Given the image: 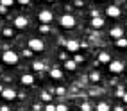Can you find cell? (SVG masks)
Returning <instances> with one entry per match:
<instances>
[{
  "label": "cell",
  "instance_id": "cell-1",
  "mask_svg": "<svg viewBox=\"0 0 127 111\" xmlns=\"http://www.w3.org/2000/svg\"><path fill=\"white\" fill-rule=\"evenodd\" d=\"M2 61L5 65H16L20 61V57H18V54H16L14 50H5V52H2Z\"/></svg>",
  "mask_w": 127,
  "mask_h": 111
},
{
  "label": "cell",
  "instance_id": "cell-2",
  "mask_svg": "<svg viewBox=\"0 0 127 111\" xmlns=\"http://www.w3.org/2000/svg\"><path fill=\"white\" fill-rule=\"evenodd\" d=\"M29 48L32 50V52H43L45 50V43H43V39H39V38H31L29 39Z\"/></svg>",
  "mask_w": 127,
  "mask_h": 111
},
{
  "label": "cell",
  "instance_id": "cell-3",
  "mask_svg": "<svg viewBox=\"0 0 127 111\" xmlns=\"http://www.w3.org/2000/svg\"><path fill=\"white\" fill-rule=\"evenodd\" d=\"M59 23H61L63 29H73V27H75V16H72V14H63L61 18H59Z\"/></svg>",
  "mask_w": 127,
  "mask_h": 111
},
{
  "label": "cell",
  "instance_id": "cell-4",
  "mask_svg": "<svg viewBox=\"0 0 127 111\" xmlns=\"http://www.w3.org/2000/svg\"><path fill=\"white\" fill-rule=\"evenodd\" d=\"M38 18H39L41 23H50V22L54 20V13L50 11V9H41L39 14H38Z\"/></svg>",
  "mask_w": 127,
  "mask_h": 111
},
{
  "label": "cell",
  "instance_id": "cell-5",
  "mask_svg": "<svg viewBox=\"0 0 127 111\" xmlns=\"http://www.w3.org/2000/svg\"><path fill=\"white\" fill-rule=\"evenodd\" d=\"M107 68H109V72H111V74H122L124 68H125V65L122 61H111Z\"/></svg>",
  "mask_w": 127,
  "mask_h": 111
},
{
  "label": "cell",
  "instance_id": "cell-6",
  "mask_svg": "<svg viewBox=\"0 0 127 111\" xmlns=\"http://www.w3.org/2000/svg\"><path fill=\"white\" fill-rule=\"evenodd\" d=\"M106 14L109 18H118V16H122V9L118 5H107L106 7Z\"/></svg>",
  "mask_w": 127,
  "mask_h": 111
},
{
  "label": "cell",
  "instance_id": "cell-7",
  "mask_svg": "<svg viewBox=\"0 0 127 111\" xmlns=\"http://www.w3.org/2000/svg\"><path fill=\"white\" fill-rule=\"evenodd\" d=\"M0 97H2L4 100H7V102H11V100H14V99H16V91H14V90H11V88H4V90H2V93H0Z\"/></svg>",
  "mask_w": 127,
  "mask_h": 111
},
{
  "label": "cell",
  "instance_id": "cell-8",
  "mask_svg": "<svg viewBox=\"0 0 127 111\" xmlns=\"http://www.w3.org/2000/svg\"><path fill=\"white\" fill-rule=\"evenodd\" d=\"M48 75H50V79L59 81V79H63V70L59 66H54V68H50V70H48Z\"/></svg>",
  "mask_w": 127,
  "mask_h": 111
},
{
  "label": "cell",
  "instance_id": "cell-9",
  "mask_svg": "<svg viewBox=\"0 0 127 111\" xmlns=\"http://www.w3.org/2000/svg\"><path fill=\"white\" fill-rule=\"evenodd\" d=\"M29 25V20L25 18V16H16L14 18V27L16 29H25Z\"/></svg>",
  "mask_w": 127,
  "mask_h": 111
},
{
  "label": "cell",
  "instance_id": "cell-10",
  "mask_svg": "<svg viewBox=\"0 0 127 111\" xmlns=\"http://www.w3.org/2000/svg\"><path fill=\"white\" fill-rule=\"evenodd\" d=\"M64 47H66V50H68V52H77L81 45H79L77 39H68V41L64 43Z\"/></svg>",
  "mask_w": 127,
  "mask_h": 111
},
{
  "label": "cell",
  "instance_id": "cell-11",
  "mask_svg": "<svg viewBox=\"0 0 127 111\" xmlns=\"http://www.w3.org/2000/svg\"><path fill=\"white\" fill-rule=\"evenodd\" d=\"M34 75L32 74H23L22 77H20V82L23 84V86H31V84H34Z\"/></svg>",
  "mask_w": 127,
  "mask_h": 111
},
{
  "label": "cell",
  "instance_id": "cell-12",
  "mask_svg": "<svg viewBox=\"0 0 127 111\" xmlns=\"http://www.w3.org/2000/svg\"><path fill=\"white\" fill-rule=\"evenodd\" d=\"M109 36H111L115 41L120 39V38H124V29L122 27H113L111 31H109Z\"/></svg>",
  "mask_w": 127,
  "mask_h": 111
},
{
  "label": "cell",
  "instance_id": "cell-13",
  "mask_svg": "<svg viewBox=\"0 0 127 111\" xmlns=\"http://www.w3.org/2000/svg\"><path fill=\"white\" fill-rule=\"evenodd\" d=\"M98 61L109 65V63H111V54H109V52H104V50H102V52H98Z\"/></svg>",
  "mask_w": 127,
  "mask_h": 111
},
{
  "label": "cell",
  "instance_id": "cell-14",
  "mask_svg": "<svg viewBox=\"0 0 127 111\" xmlns=\"http://www.w3.org/2000/svg\"><path fill=\"white\" fill-rule=\"evenodd\" d=\"M91 27H93V29H102V27H104V20L100 18V16L91 18Z\"/></svg>",
  "mask_w": 127,
  "mask_h": 111
},
{
  "label": "cell",
  "instance_id": "cell-15",
  "mask_svg": "<svg viewBox=\"0 0 127 111\" xmlns=\"http://www.w3.org/2000/svg\"><path fill=\"white\" fill-rule=\"evenodd\" d=\"M32 70L34 72H43L45 70V63L43 61H34L32 63Z\"/></svg>",
  "mask_w": 127,
  "mask_h": 111
},
{
  "label": "cell",
  "instance_id": "cell-16",
  "mask_svg": "<svg viewBox=\"0 0 127 111\" xmlns=\"http://www.w3.org/2000/svg\"><path fill=\"white\" fill-rule=\"evenodd\" d=\"M64 68H66L68 72H73L75 68H77V65H75L73 59H66V61H64Z\"/></svg>",
  "mask_w": 127,
  "mask_h": 111
},
{
  "label": "cell",
  "instance_id": "cell-17",
  "mask_svg": "<svg viewBox=\"0 0 127 111\" xmlns=\"http://www.w3.org/2000/svg\"><path fill=\"white\" fill-rule=\"evenodd\" d=\"M97 111H111V108H109L107 102H98V104H97Z\"/></svg>",
  "mask_w": 127,
  "mask_h": 111
},
{
  "label": "cell",
  "instance_id": "cell-18",
  "mask_svg": "<svg viewBox=\"0 0 127 111\" xmlns=\"http://www.w3.org/2000/svg\"><path fill=\"white\" fill-rule=\"evenodd\" d=\"M90 81H91V82H98V81H100V74H98V72H91V74H90Z\"/></svg>",
  "mask_w": 127,
  "mask_h": 111
},
{
  "label": "cell",
  "instance_id": "cell-19",
  "mask_svg": "<svg viewBox=\"0 0 127 111\" xmlns=\"http://www.w3.org/2000/svg\"><path fill=\"white\" fill-rule=\"evenodd\" d=\"M116 47H118V48H125V47H127V38L116 39Z\"/></svg>",
  "mask_w": 127,
  "mask_h": 111
},
{
  "label": "cell",
  "instance_id": "cell-20",
  "mask_svg": "<svg viewBox=\"0 0 127 111\" xmlns=\"http://www.w3.org/2000/svg\"><path fill=\"white\" fill-rule=\"evenodd\" d=\"M41 100H43V102H47V104H48V102L52 100V95H50L48 91H43V93H41Z\"/></svg>",
  "mask_w": 127,
  "mask_h": 111
},
{
  "label": "cell",
  "instance_id": "cell-21",
  "mask_svg": "<svg viewBox=\"0 0 127 111\" xmlns=\"http://www.w3.org/2000/svg\"><path fill=\"white\" fill-rule=\"evenodd\" d=\"M2 34H4V38H13V29L11 27H4Z\"/></svg>",
  "mask_w": 127,
  "mask_h": 111
},
{
  "label": "cell",
  "instance_id": "cell-22",
  "mask_svg": "<svg viewBox=\"0 0 127 111\" xmlns=\"http://www.w3.org/2000/svg\"><path fill=\"white\" fill-rule=\"evenodd\" d=\"M14 4V0H0V5H4V7H11Z\"/></svg>",
  "mask_w": 127,
  "mask_h": 111
},
{
  "label": "cell",
  "instance_id": "cell-23",
  "mask_svg": "<svg viewBox=\"0 0 127 111\" xmlns=\"http://www.w3.org/2000/svg\"><path fill=\"white\" fill-rule=\"evenodd\" d=\"M79 109H81V111H91V106L88 104V102H82V104L79 106Z\"/></svg>",
  "mask_w": 127,
  "mask_h": 111
},
{
  "label": "cell",
  "instance_id": "cell-24",
  "mask_svg": "<svg viewBox=\"0 0 127 111\" xmlns=\"http://www.w3.org/2000/svg\"><path fill=\"white\" fill-rule=\"evenodd\" d=\"M73 61H75V65H81V63H84V57H82L81 54H75V57H73Z\"/></svg>",
  "mask_w": 127,
  "mask_h": 111
},
{
  "label": "cell",
  "instance_id": "cell-25",
  "mask_svg": "<svg viewBox=\"0 0 127 111\" xmlns=\"http://www.w3.org/2000/svg\"><path fill=\"white\" fill-rule=\"evenodd\" d=\"M56 111H68V106L66 104H59V106H56Z\"/></svg>",
  "mask_w": 127,
  "mask_h": 111
},
{
  "label": "cell",
  "instance_id": "cell-26",
  "mask_svg": "<svg viewBox=\"0 0 127 111\" xmlns=\"http://www.w3.org/2000/svg\"><path fill=\"white\" fill-rule=\"evenodd\" d=\"M39 31H41V32H48V31H50V25H48V23H43V25L39 27Z\"/></svg>",
  "mask_w": 127,
  "mask_h": 111
},
{
  "label": "cell",
  "instance_id": "cell-27",
  "mask_svg": "<svg viewBox=\"0 0 127 111\" xmlns=\"http://www.w3.org/2000/svg\"><path fill=\"white\" fill-rule=\"evenodd\" d=\"M43 109H45V111H56V106H54V104H50V102H48V104H47V106H45Z\"/></svg>",
  "mask_w": 127,
  "mask_h": 111
},
{
  "label": "cell",
  "instance_id": "cell-28",
  "mask_svg": "<svg viewBox=\"0 0 127 111\" xmlns=\"http://www.w3.org/2000/svg\"><path fill=\"white\" fill-rule=\"evenodd\" d=\"M32 54H34V52H32L31 48H25V50H23V56H25V57H32Z\"/></svg>",
  "mask_w": 127,
  "mask_h": 111
},
{
  "label": "cell",
  "instance_id": "cell-29",
  "mask_svg": "<svg viewBox=\"0 0 127 111\" xmlns=\"http://www.w3.org/2000/svg\"><path fill=\"white\" fill-rule=\"evenodd\" d=\"M56 93H57L59 97H63V95H64V88H63V86H59V88H56Z\"/></svg>",
  "mask_w": 127,
  "mask_h": 111
},
{
  "label": "cell",
  "instance_id": "cell-30",
  "mask_svg": "<svg viewBox=\"0 0 127 111\" xmlns=\"http://www.w3.org/2000/svg\"><path fill=\"white\" fill-rule=\"evenodd\" d=\"M124 93H125L124 88H118V90H116V97H120V99H122V97H124Z\"/></svg>",
  "mask_w": 127,
  "mask_h": 111
},
{
  "label": "cell",
  "instance_id": "cell-31",
  "mask_svg": "<svg viewBox=\"0 0 127 111\" xmlns=\"http://www.w3.org/2000/svg\"><path fill=\"white\" fill-rule=\"evenodd\" d=\"M20 5H27V4H31V0H16Z\"/></svg>",
  "mask_w": 127,
  "mask_h": 111
},
{
  "label": "cell",
  "instance_id": "cell-32",
  "mask_svg": "<svg viewBox=\"0 0 127 111\" xmlns=\"http://www.w3.org/2000/svg\"><path fill=\"white\" fill-rule=\"evenodd\" d=\"M59 59H64V61H66V52H61V54H59Z\"/></svg>",
  "mask_w": 127,
  "mask_h": 111
},
{
  "label": "cell",
  "instance_id": "cell-33",
  "mask_svg": "<svg viewBox=\"0 0 127 111\" xmlns=\"http://www.w3.org/2000/svg\"><path fill=\"white\" fill-rule=\"evenodd\" d=\"M0 111H11V109H9V106H2V108H0Z\"/></svg>",
  "mask_w": 127,
  "mask_h": 111
},
{
  "label": "cell",
  "instance_id": "cell-34",
  "mask_svg": "<svg viewBox=\"0 0 127 111\" xmlns=\"http://www.w3.org/2000/svg\"><path fill=\"white\" fill-rule=\"evenodd\" d=\"M7 11V7H4V5H0V13H5Z\"/></svg>",
  "mask_w": 127,
  "mask_h": 111
},
{
  "label": "cell",
  "instance_id": "cell-35",
  "mask_svg": "<svg viewBox=\"0 0 127 111\" xmlns=\"http://www.w3.org/2000/svg\"><path fill=\"white\" fill-rule=\"evenodd\" d=\"M115 111H124V109H122V106H115Z\"/></svg>",
  "mask_w": 127,
  "mask_h": 111
},
{
  "label": "cell",
  "instance_id": "cell-36",
  "mask_svg": "<svg viewBox=\"0 0 127 111\" xmlns=\"http://www.w3.org/2000/svg\"><path fill=\"white\" fill-rule=\"evenodd\" d=\"M122 100H124L125 104H127V93H124V97H122Z\"/></svg>",
  "mask_w": 127,
  "mask_h": 111
},
{
  "label": "cell",
  "instance_id": "cell-37",
  "mask_svg": "<svg viewBox=\"0 0 127 111\" xmlns=\"http://www.w3.org/2000/svg\"><path fill=\"white\" fill-rule=\"evenodd\" d=\"M45 2H56V0H45Z\"/></svg>",
  "mask_w": 127,
  "mask_h": 111
},
{
  "label": "cell",
  "instance_id": "cell-38",
  "mask_svg": "<svg viewBox=\"0 0 127 111\" xmlns=\"http://www.w3.org/2000/svg\"><path fill=\"white\" fill-rule=\"evenodd\" d=\"M2 90H4V88H2V84H0V93H2Z\"/></svg>",
  "mask_w": 127,
  "mask_h": 111
},
{
  "label": "cell",
  "instance_id": "cell-39",
  "mask_svg": "<svg viewBox=\"0 0 127 111\" xmlns=\"http://www.w3.org/2000/svg\"><path fill=\"white\" fill-rule=\"evenodd\" d=\"M23 111H27V109H23Z\"/></svg>",
  "mask_w": 127,
  "mask_h": 111
}]
</instances>
